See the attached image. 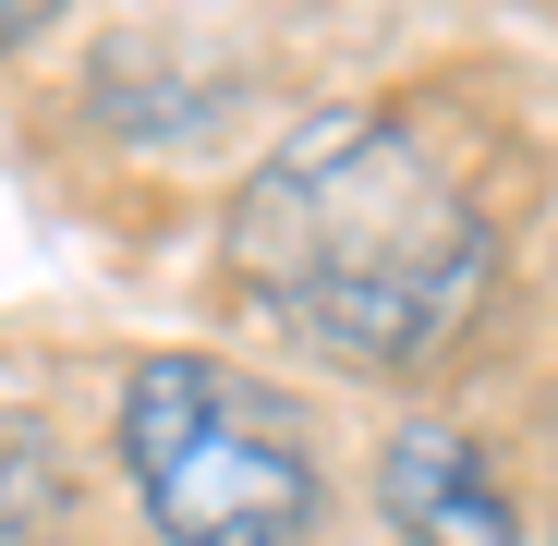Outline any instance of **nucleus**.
I'll return each instance as SVG.
<instances>
[{
  "instance_id": "obj_2",
  "label": "nucleus",
  "mask_w": 558,
  "mask_h": 546,
  "mask_svg": "<svg viewBox=\"0 0 558 546\" xmlns=\"http://www.w3.org/2000/svg\"><path fill=\"white\" fill-rule=\"evenodd\" d=\"M122 474L170 546H304L316 449L304 413L219 352H146L122 389Z\"/></svg>"
},
{
  "instance_id": "obj_4",
  "label": "nucleus",
  "mask_w": 558,
  "mask_h": 546,
  "mask_svg": "<svg viewBox=\"0 0 558 546\" xmlns=\"http://www.w3.org/2000/svg\"><path fill=\"white\" fill-rule=\"evenodd\" d=\"M49 522V449L25 425H0V546H25Z\"/></svg>"
},
{
  "instance_id": "obj_5",
  "label": "nucleus",
  "mask_w": 558,
  "mask_h": 546,
  "mask_svg": "<svg viewBox=\"0 0 558 546\" xmlns=\"http://www.w3.org/2000/svg\"><path fill=\"white\" fill-rule=\"evenodd\" d=\"M49 13H61V0H0V49H25V37L49 25Z\"/></svg>"
},
{
  "instance_id": "obj_1",
  "label": "nucleus",
  "mask_w": 558,
  "mask_h": 546,
  "mask_svg": "<svg viewBox=\"0 0 558 546\" xmlns=\"http://www.w3.org/2000/svg\"><path fill=\"white\" fill-rule=\"evenodd\" d=\"M231 267L340 364H425L486 304L498 231L389 110H316L231 195Z\"/></svg>"
},
{
  "instance_id": "obj_3",
  "label": "nucleus",
  "mask_w": 558,
  "mask_h": 546,
  "mask_svg": "<svg viewBox=\"0 0 558 546\" xmlns=\"http://www.w3.org/2000/svg\"><path fill=\"white\" fill-rule=\"evenodd\" d=\"M377 498H389V522L413 546H522L510 486L486 474V449L461 437V425H401L389 462H377Z\"/></svg>"
}]
</instances>
